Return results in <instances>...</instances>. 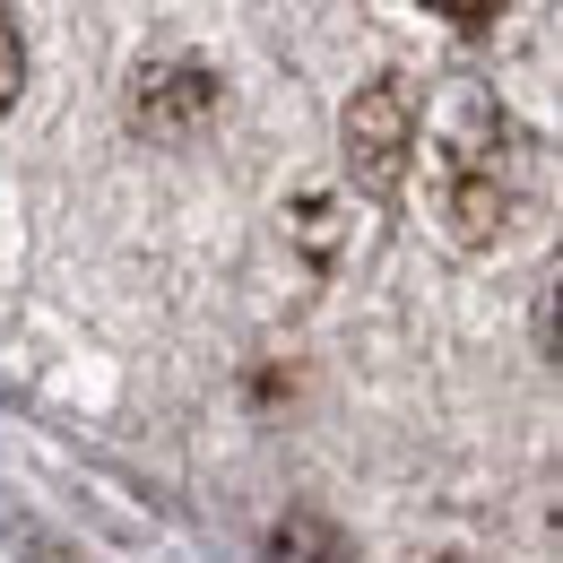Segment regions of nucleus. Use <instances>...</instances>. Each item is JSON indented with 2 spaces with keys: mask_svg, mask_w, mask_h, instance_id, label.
Returning a JSON list of instances; mask_svg holds the SVG:
<instances>
[{
  "mask_svg": "<svg viewBox=\"0 0 563 563\" xmlns=\"http://www.w3.org/2000/svg\"><path fill=\"white\" fill-rule=\"evenodd\" d=\"M424 9H433V18H451L460 35H486V26L511 9V0H424Z\"/></svg>",
  "mask_w": 563,
  "mask_h": 563,
  "instance_id": "obj_3",
  "label": "nucleus"
},
{
  "mask_svg": "<svg viewBox=\"0 0 563 563\" xmlns=\"http://www.w3.org/2000/svg\"><path fill=\"white\" fill-rule=\"evenodd\" d=\"M408 140H417L408 78H373V87L355 96V113H347V165H355V183H364L373 200L399 191V174H408Z\"/></svg>",
  "mask_w": 563,
  "mask_h": 563,
  "instance_id": "obj_2",
  "label": "nucleus"
},
{
  "mask_svg": "<svg viewBox=\"0 0 563 563\" xmlns=\"http://www.w3.org/2000/svg\"><path fill=\"white\" fill-rule=\"evenodd\" d=\"M433 563H468V555H433Z\"/></svg>",
  "mask_w": 563,
  "mask_h": 563,
  "instance_id": "obj_5",
  "label": "nucleus"
},
{
  "mask_svg": "<svg viewBox=\"0 0 563 563\" xmlns=\"http://www.w3.org/2000/svg\"><path fill=\"white\" fill-rule=\"evenodd\" d=\"M18 78H26V44H18V18L0 9V113L18 104Z\"/></svg>",
  "mask_w": 563,
  "mask_h": 563,
  "instance_id": "obj_4",
  "label": "nucleus"
},
{
  "mask_svg": "<svg viewBox=\"0 0 563 563\" xmlns=\"http://www.w3.org/2000/svg\"><path fill=\"white\" fill-rule=\"evenodd\" d=\"M538 209V140L494 104L486 87H460L433 122V217L460 243H503Z\"/></svg>",
  "mask_w": 563,
  "mask_h": 563,
  "instance_id": "obj_1",
  "label": "nucleus"
}]
</instances>
